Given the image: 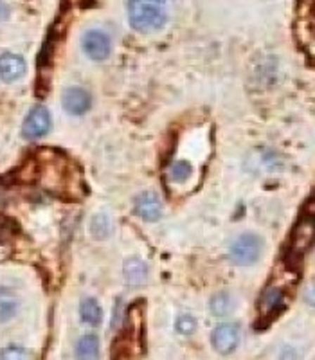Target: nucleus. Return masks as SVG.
Here are the masks:
<instances>
[{"label":"nucleus","mask_w":315,"mask_h":360,"mask_svg":"<svg viewBox=\"0 0 315 360\" xmlns=\"http://www.w3.org/2000/svg\"><path fill=\"white\" fill-rule=\"evenodd\" d=\"M240 326L234 323L218 324L211 333V344L220 355H231L240 344Z\"/></svg>","instance_id":"obj_6"},{"label":"nucleus","mask_w":315,"mask_h":360,"mask_svg":"<svg viewBox=\"0 0 315 360\" xmlns=\"http://www.w3.org/2000/svg\"><path fill=\"white\" fill-rule=\"evenodd\" d=\"M307 303L310 304V307H314L315 308V287H311L310 290H308V294H307Z\"/></svg>","instance_id":"obj_20"},{"label":"nucleus","mask_w":315,"mask_h":360,"mask_svg":"<svg viewBox=\"0 0 315 360\" xmlns=\"http://www.w3.org/2000/svg\"><path fill=\"white\" fill-rule=\"evenodd\" d=\"M169 0H128V22L137 33H153L168 22Z\"/></svg>","instance_id":"obj_1"},{"label":"nucleus","mask_w":315,"mask_h":360,"mask_svg":"<svg viewBox=\"0 0 315 360\" xmlns=\"http://www.w3.org/2000/svg\"><path fill=\"white\" fill-rule=\"evenodd\" d=\"M79 317H82L83 323L89 324V326H99L103 321V310L101 304L98 303V299H83L82 304H79Z\"/></svg>","instance_id":"obj_13"},{"label":"nucleus","mask_w":315,"mask_h":360,"mask_svg":"<svg viewBox=\"0 0 315 360\" xmlns=\"http://www.w3.org/2000/svg\"><path fill=\"white\" fill-rule=\"evenodd\" d=\"M231 308H233V299H231V295L227 292H218L209 301V310H211L213 315H217V317L227 315L231 311Z\"/></svg>","instance_id":"obj_16"},{"label":"nucleus","mask_w":315,"mask_h":360,"mask_svg":"<svg viewBox=\"0 0 315 360\" xmlns=\"http://www.w3.org/2000/svg\"><path fill=\"white\" fill-rule=\"evenodd\" d=\"M99 339L94 333H86L76 344V359L78 360H98Z\"/></svg>","instance_id":"obj_14"},{"label":"nucleus","mask_w":315,"mask_h":360,"mask_svg":"<svg viewBox=\"0 0 315 360\" xmlns=\"http://www.w3.org/2000/svg\"><path fill=\"white\" fill-rule=\"evenodd\" d=\"M62 105L67 114L79 117L90 110L92 98H90L89 90L82 89V86H69L62 94Z\"/></svg>","instance_id":"obj_7"},{"label":"nucleus","mask_w":315,"mask_h":360,"mask_svg":"<svg viewBox=\"0 0 315 360\" xmlns=\"http://www.w3.org/2000/svg\"><path fill=\"white\" fill-rule=\"evenodd\" d=\"M263 250V240L258 234L247 233L238 236L229 247V258L234 265L247 266L259 259Z\"/></svg>","instance_id":"obj_2"},{"label":"nucleus","mask_w":315,"mask_h":360,"mask_svg":"<svg viewBox=\"0 0 315 360\" xmlns=\"http://www.w3.org/2000/svg\"><path fill=\"white\" fill-rule=\"evenodd\" d=\"M82 45L86 56L90 60H94V62H105L110 56V38H108L107 33L99 31V29H90V31H86L82 38Z\"/></svg>","instance_id":"obj_5"},{"label":"nucleus","mask_w":315,"mask_h":360,"mask_svg":"<svg viewBox=\"0 0 315 360\" xmlns=\"http://www.w3.org/2000/svg\"><path fill=\"white\" fill-rule=\"evenodd\" d=\"M90 233L96 240H107L112 233V220L108 214L99 213L92 217V221H90Z\"/></svg>","instance_id":"obj_15"},{"label":"nucleus","mask_w":315,"mask_h":360,"mask_svg":"<svg viewBox=\"0 0 315 360\" xmlns=\"http://www.w3.org/2000/svg\"><path fill=\"white\" fill-rule=\"evenodd\" d=\"M175 330L180 333V335H191V333L197 330V319L189 314L180 315L175 323Z\"/></svg>","instance_id":"obj_18"},{"label":"nucleus","mask_w":315,"mask_h":360,"mask_svg":"<svg viewBox=\"0 0 315 360\" xmlns=\"http://www.w3.org/2000/svg\"><path fill=\"white\" fill-rule=\"evenodd\" d=\"M27 72V63L20 54H0V79L4 83H15Z\"/></svg>","instance_id":"obj_8"},{"label":"nucleus","mask_w":315,"mask_h":360,"mask_svg":"<svg viewBox=\"0 0 315 360\" xmlns=\"http://www.w3.org/2000/svg\"><path fill=\"white\" fill-rule=\"evenodd\" d=\"M123 274L127 279L128 285L131 287H137V285H143L148 278V265L144 263V259L137 258V256H131L124 262Z\"/></svg>","instance_id":"obj_11"},{"label":"nucleus","mask_w":315,"mask_h":360,"mask_svg":"<svg viewBox=\"0 0 315 360\" xmlns=\"http://www.w3.org/2000/svg\"><path fill=\"white\" fill-rule=\"evenodd\" d=\"M315 242V202L307 205V213L295 225L290 240V250L295 256H303Z\"/></svg>","instance_id":"obj_3"},{"label":"nucleus","mask_w":315,"mask_h":360,"mask_svg":"<svg viewBox=\"0 0 315 360\" xmlns=\"http://www.w3.org/2000/svg\"><path fill=\"white\" fill-rule=\"evenodd\" d=\"M135 213L139 214L144 221H157L162 217V202L159 195L152 191L141 193L135 198Z\"/></svg>","instance_id":"obj_9"},{"label":"nucleus","mask_w":315,"mask_h":360,"mask_svg":"<svg viewBox=\"0 0 315 360\" xmlns=\"http://www.w3.org/2000/svg\"><path fill=\"white\" fill-rule=\"evenodd\" d=\"M51 127H53L51 112L44 105H37L25 115L24 124H22V135L29 141H37L45 134H49Z\"/></svg>","instance_id":"obj_4"},{"label":"nucleus","mask_w":315,"mask_h":360,"mask_svg":"<svg viewBox=\"0 0 315 360\" xmlns=\"http://www.w3.org/2000/svg\"><path fill=\"white\" fill-rule=\"evenodd\" d=\"M283 303H285V294H283L281 288H266V290L263 292L262 299H259V321H266V323H269V321L281 310Z\"/></svg>","instance_id":"obj_10"},{"label":"nucleus","mask_w":315,"mask_h":360,"mask_svg":"<svg viewBox=\"0 0 315 360\" xmlns=\"http://www.w3.org/2000/svg\"><path fill=\"white\" fill-rule=\"evenodd\" d=\"M0 360H29V355L24 348L8 346L0 352Z\"/></svg>","instance_id":"obj_19"},{"label":"nucleus","mask_w":315,"mask_h":360,"mask_svg":"<svg viewBox=\"0 0 315 360\" xmlns=\"http://www.w3.org/2000/svg\"><path fill=\"white\" fill-rule=\"evenodd\" d=\"M8 15H9L8 6H6L4 2H2V0H0V22L6 20V18H8Z\"/></svg>","instance_id":"obj_21"},{"label":"nucleus","mask_w":315,"mask_h":360,"mask_svg":"<svg viewBox=\"0 0 315 360\" xmlns=\"http://www.w3.org/2000/svg\"><path fill=\"white\" fill-rule=\"evenodd\" d=\"M20 310V299L11 288L0 287V323H8Z\"/></svg>","instance_id":"obj_12"},{"label":"nucleus","mask_w":315,"mask_h":360,"mask_svg":"<svg viewBox=\"0 0 315 360\" xmlns=\"http://www.w3.org/2000/svg\"><path fill=\"white\" fill-rule=\"evenodd\" d=\"M169 173H172L173 182H184V180H188L191 176L193 166L188 160H176V162H173Z\"/></svg>","instance_id":"obj_17"}]
</instances>
